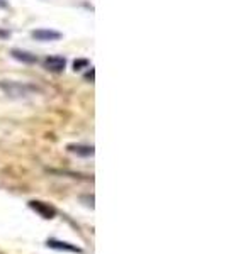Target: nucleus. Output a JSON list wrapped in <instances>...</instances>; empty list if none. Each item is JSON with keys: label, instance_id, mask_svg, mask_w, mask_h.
Wrapping results in <instances>:
<instances>
[{"label": "nucleus", "instance_id": "f257e3e1", "mask_svg": "<svg viewBox=\"0 0 226 254\" xmlns=\"http://www.w3.org/2000/svg\"><path fill=\"white\" fill-rule=\"evenodd\" d=\"M0 88L3 90L7 97H12V98H22V97H27L34 92V87L31 85H26V83H19V81H0Z\"/></svg>", "mask_w": 226, "mask_h": 254}, {"label": "nucleus", "instance_id": "f03ea898", "mask_svg": "<svg viewBox=\"0 0 226 254\" xmlns=\"http://www.w3.org/2000/svg\"><path fill=\"white\" fill-rule=\"evenodd\" d=\"M67 66V60L63 56H49L44 60V68L51 73H61Z\"/></svg>", "mask_w": 226, "mask_h": 254}, {"label": "nucleus", "instance_id": "7ed1b4c3", "mask_svg": "<svg viewBox=\"0 0 226 254\" xmlns=\"http://www.w3.org/2000/svg\"><path fill=\"white\" fill-rule=\"evenodd\" d=\"M10 56L14 60L20 61V63H26V64H32V63H38V56L32 55L29 51H22V49H12Z\"/></svg>", "mask_w": 226, "mask_h": 254}, {"label": "nucleus", "instance_id": "20e7f679", "mask_svg": "<svg viewBox=\"0 0 226 254\" xmlns=\"http://www.w3.org/2000/svg\"><path fill=\"white\" fill-rule=\"evenodd\" d=\"M29 205H31V208H34L41 217H44V219H53L56 214L55 208H53L51 205H48V203H44V202H31Z\"/></svg>", "mask_w": 226, "mask_h": 254}, {"label": "nucleus", "instance_id": "39448f33", "mask_svg": "<svg viewBox=\"0 0 226 254\" xmlns=\"http://www.w3.org/2000/svg\"><path fill=\"white\" fill-rule=\"evenodd\" d=\"M32 38L46 43V41H58L61 38V34L51 29H38V31H32Z\"/></svg>", "mask_w": 226, "mask_h": 254}, {"label": "nucleus", "instance_id": "423d86ee", "mask_svg": "<svg viewBox=\"0 0 226 254\" xmlns=\"http://www.w3.org/2000/svg\"><path fill=\"white\" fill-rule=\"evenodd\" d=\"M70 153H75L79 156H92L94 154V147L92 146H80V144H70L68 146Z\"/></svg>", "mask_w": 226, "mask_h": 254}, {"label": "nucleus", "instance_id": "0eeeda50", "mask_svg": "<svg viewBox=\"0 0 226 254\" xmlns=\"http://www.w3.org/2000/svg\"><path fill=\"white\" fill-rule=\"evenodd\" d=\"M48 246H51V248H55V249H68V251L80 253V249H79V248H75V246H70L68 243H58V241H48Z\"/></svg>", "mask_w": 226, "mask_h": 254}]
</instances>
